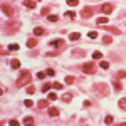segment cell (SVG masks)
Masks as SVG:
<instances>
[{
	"instance_id": "cell-8",
	"label": "cell",
	"mask_w": 126,
	"mask_h": 126,
	"mask_svg": "<svg viewBox=\"0 0 126 126\" xmlns=\"http://www.w3.org/2000/svg\"><path fill=\"white\" fill-rule=\"evenodd\" d=\"M10 67L12 69H19L20 67V61L19 59H12V61H10Z\"/></svg>"
},
{
	"instance_id": "cell-42",
	"label": "cell",
	"mask_w": 126,
	"mask_h": 126,
	"mask_svg": "<svg viewBox=\"0 0 126 126\" xmlns=\"http://www.w3.org/2000/svg\"><path fill=\"white\" fill-rule=\"evenodd\" d=\"M116 126H126V123H121V125H116Z\"/></svg>"
},
{
	"instance_id": "cell-38",
	"label": "cell",
	"mask_w": 126,
	"mask_h": 126,
	"mask_svg": "<svg viewBox=\"0 0 126 126\" xmlns=\"http://www.w3.org/2000/svg\"><path fill=\"white\" fill-rule=\"evenodd\" d=\"M78 3H79L78 0H69L67 2V5H71V7H74V5H78Z\"/></svg>"
},
{
	"instance_id": "cell-13",
	"label": "cell",
	"mask_w": 126,
	"mask_h": 126,
	"mask_svg": "<svg viewBox=\"0 0 126 126\" xmlns=\"http://www.w3.org/2000/svg\"><path fill=\"white\" fill-rule=\"evenodd\" d=\"M49 106V99H42V101H39V108L40 109H44V108Z\"/></svg>"
},
{
	"instance_id": "cell-9",
	"label": "cell",
	"mask_w": 126,
	"mask_h": 126,
	"mask_svg": "<svg viewBox=\"0 0 126 126\" xmlns=\"http://www.w3.org/2000/svg\"><path fill=\"white\" fill-rule=\"evenodd\" d=\"M57 114H59V109H57V108H49V116L54 118V116H57Z\"/></svg>"
},
{
	"instance_id": "cell-40",
	"label": "cell",
	"mask_w": 126,
	"mask_h": 126,
	"mask_svg": "<svg viewBox=\"0 0 126 126\" xmlns=\"http://www.w3.org/2000/svg\"><path fill=\"white\" fill-rule=\"evenodd\" d=\"M24 104H25L27 108H30V106H32V101H30V99H25V103H24Z\"/></svg>"
},
{
	"instance_id": "cell-36",
	"label": "cell",
	"mask_w": 126,
	"mask_h": 126,
	"mask_svg": "<svg viewBox=\"0 0 126 126\" xmlns=\"http://www.w3.org/2000/svg\"><path fill=\"white\" fill-rule=\"evenodd\" d=\"M104 123H106V125H111V123H113V116H106Z\"/></svg>"
},
{
	"instance_id": "cell-17",
	"label": "cell",
	"mask_w": 126,
	"mask_h": 126,
	"mask_svg": "<svg viewBox=\"0 0 126 126\" xmlns=\"http://www.w3.org/2000/svg\"><path fill=\"white\" fill-rule=\"evenodd\" d=\"M50 87H52V84H49V82H46V84L42 86V93H49V91H50Z\"/></svg>"
},
{
	"instance_id": "cell-1",
	"label": "cell",
	"mask_w": 126,
	"mask_h": 126,
	"mask_svg": "<svg viewBox=\"0 0 126 126\" xmlns=\"http://www.w3.org/2000/svg\"><path fill=\"white\" fill-rule=\"evenodd\" d=\"M19 29H20V22L17 19H9L5 22V25H3V30L7 34H15Z\"/></svg>"
},
{
	"instance_id": "cell-39",
	"label": "cell",
	"mask_w": 126,
	"mask_h": 126,
	"mask_svg": "<svg viewBox=\"0 0 126 126\" xmlns=\"http://www.w3.org/2000/svg\"><path fill=\"white\" fill-rule=\"evenodd\" d=\"M46 74H47V76H54L56 72H54V69H47V71H46Z\"/></svg>"
},
{
	"instance_id": "cell-26",
	"label": "cell",
	"mask_w": 126,
	"mask_h": 126,
	"mask_svg": "<svg viewBox=\"0 0 126 126\" xmlns=\"http://www.w3.org/2000/svg\"><path fill=\"white\" fill-rule=\"evenodd\" d=\"M93 59H103V54L101 52H93Z\"/></svg>"
},
{
	"instance_id": "cell-25",
	"label": "cell",
	"mask_w": 126,
	"mask_h": 126,
	"mask_svg": "<svg viewBox=\"0 0 126 126\" xmlns=\"http://www.w3.org/2000/svg\"><path fill=\"white\" fill-rule=\"evenodd\" d=\"M17 49H19V44H10V46H9V50H12V52L17 50Z\"/></svg>"
},
{
	"instance_id": "cell-18",
	"label": "cell",
	"mask_w": 126,
	"mask_h": 126,
	"mask_svg": "<svg viewBox=\"0 0 126 126\" xmlns=\"http://www.w3.org/2000/svg\"><path fill=\"white\" fill-rule=\"evenodd\" d=\"M96 22H97V24H101V25H104V24H108V17H99Z\"/></svg>"
},
{
	"instance_id": "cell-21",
	"label": "cell",
	"mask_w": 126,
	"mask_h": 126,
	"mask_svg": "<svg viewBox=\"0 0 126 126\" xmlns=\"http://www.w3.org/2000/svg\"><path fill=\"white\" fill-rule=\"evenodd\" d=\"M113 86H114V89H116V91H121V89H123V86H121V82H119V81L113 82Z\"/></svg>"
},
{
	"instance_id": "cell-34",
	"label": "cell",
	"mask_w": 126,
	"mask_h": 126,
	"mask_svg": "<svg viewBox=\"0 0 126 126\" xmlns=\"http://www.w3.org/2000/svg\"><path fill=\"white\" fill-rule=\"evenodd\" d=\"M118 78H119V79L126 78V71H119V72H118Z\"/></svg>"
},
{
	"instance_id": "cell-41",
	"label": "cell",
	"mask_w": 126,
	"mask_h": 126,
	"mask_svg": "<svg viewBox=\"0 0 126 126\" xmlns=\"http://www.w3.org/2000/svg\"><path fill=\"white\" fill-rule=\"evenodd\" d=\"M46 78V72H39V74H37V79H44Z\"/></svg>"
},
{
	"instance_id": "cell-16",
	"label": "cell",
	"mask_w": 126,
	"mask_h": 126,
	"mask_svg": "<svg viewBox=\"0 0 126 126\" xmlns=\"http://www.w3.org/2000/svg\"><path fill=\"white\" fill-rule=\"evenodd\" d=\"M24 125H27V126H29V125H34V119H32L30 116H25V118H24Z\"/></svg>"
},
{
	"instance_id": "cell-35",
	"label": "cell",
	"mask_w": 126,
	"mask_h": 126,
	"mask_svg": "<svg viewBox=\"0 0 126 126\" xmlns=\"http://www.w3.org/2000/svg\"><path fill=\"white\" fill-rule=\"evenodd\" d=\"M27 93H29V94H34V93H35V87H34V86H29V87H27Z\"/></svg>"
},
{
	"instance_id": "cell-33",
	"label": "cell",
	"mask_w": 126,
	"mask_h": 126,
	"mask_svg": "<svg viewBox=\"0 0 126 126\" xmlns=\"http://www.w3.org/2000/svg\"><path fill=\"white\" fill-rule=\"evenodd\" d=\"M49 101H54V99H57V96L54 94V93H49V97H47Z\"/></svg>"
},
{
	"instance_id": "cell-24",
	"label": "cell",
	"mask_w": 126,
	"mask_h": 126,
	"mask_svg": "<svg viewBox=\"0 0 126 126\" xmlns=\"http://www.w3.org/2000/svg\"><path fill=\"white\" fill-rule=\"evenodd\" d=\"M72 56H86L84 50H72Z\"/></svg>"
},
{
	"instance_id": "cell-12",
	"label": "cell",
	"mask_w": 126,
	"mask_h": 126,
	"mask_svg": "<svg viewBox=\"0 0 126 126\" xmlns=\"http://www.w3.org/2000/svg\"><path fill=\"white\" fill-rule=\"evenodd\" d=\"M35 46H37V39H29L27 40V47H35Z\"/></svg>"
},
{
	"instance_id": "cell-31",
	"label": "cell",
	"mask_w": 126,
	"mask_h": 126,
	"mask_svg": "<svg viewBox=\"0 0 126 126\" xmlns=\"http://www.w3.org/2000/svg\"><path fill=\"white\" fill-rule=\"evenodd\" d=\"M103 42H104V44H111V42H113V39H111L109 35H106V37L103 39Z\"/></svg>"
},
{
	"instance_id": "cell-4",
	"label": "cell",
	"mask_w": 126,
	"mask_h": 126,
	"mask_svg": "<svg viewBox=\"0 0 126 126\" xmlns=\"http://www.w3.org/2000/svg\"><path fill=\"white\" fill-rule=\"evenodd\" d=\"M2 12H3V14H7L10 19H12V17H14V14H15L14 9H12V5H10V3H5V2L2 3Z\"/></svg>"
},
{
	"instance_id": "cell-28",
	"label": "cell",
	"mask_w": 126,
	"mask_h": 126,
	"mask_svg": "<svg viewBox=\"0 0 126 126\" xmlns=\"http://www.w3.org/2000/svg\"><path fill=\"white\" fill-rule=\"evenodd\" d=\"M9 125H10V126H20V123L17 121V119H10V121H9Z\"/></svg>"
},
{
	"instance_id": "cell-15",
	"label": "cell",
	"mask_w": 126,
	"mask_h": 126,
	"mask_svg": "<svg viewBox=\"0 0 126 126\" xmlns=\"http://www.w3.org/2000/svg\"><path fill=\"white\" fill-rule=\"evenodd\" d=\"M71 99H72V94H69V93H66V94H62V101H64V103H69Z\"/></svg>"
},
{
	"instance_id": "cell-10",
	"label": "cell",
	"mask_w": 126,
	"mask_h": 126,
	"mask_svg": "<svg viewBox=\"0 0 126 126\" xmlns=\"http://www.w3.org/2000/svg\"><path fill=\"white\" fill-rule=\"evenodd\" d=\"M24 5H25L27 9H35V5H37V3H35V2H30V0H25V2H24Z\"/></svg>"
},
{
	"instance_id": "cell-27",
	"label": "cell",
	"mask_w": 126,
	"mask_h": 126,
	"mask_svg": "<svg viewBox=\"0 0 126 126\" xmlns=\"http://www.w3.org/2000/svg\"><path fill=\"white\" fill-rule=\"evenodd\" d=\"M74 81H76V79L72 78V76H67V78H66V84H72Z\"/></svg>"
},
{
	"instance_id": "cell-23",
	"label": "cell",
	"mask_w": 126,
	"mask_h": 126,
	"mask_svg": "<svg viewBox=\"0 0 126 126\" xmlns=\"http://www.w3.org/2000/svg\"><path fill=\"white\" fill-rule=\"evenodd\" d=\"M108 32H113V34H121V32H119V29H116V27H108Z\"/></svg>"
},
{
	"instance_id": "cell-7",
	"label": "cell",
	"mask_w": 126,
	"mask_h": 126,
	"mask_svg": "<svg viewBox=\"0 0 126 126\" xmlns=\"http://www.w3.org/2000/svg\"><path fill=\"white\" fill-rule=\"evenodd\" d=\"M50 46H52V47H56V49H59V47H62V46H64V40H62V39L52 40V42H50Z\"/></svg>"
},
{
	"instance_id": "cell-14",
	"label": "cell",
	"mask_w": 126,
	"mask_h": 126,
	"mask_svg": "<svg viewBox=\"0 0 126 126\" xmlns=\"http://www.w3.org/2000/svg\"><path fill=\"white\" fill-rule=\"evenodd\" d=\"M44 32H46V30L42 29V27H35V29H34V34H35V35H37V37H39V35H42V34H44Z\"/></svg>"
},
{
	"instance_id": "cell-29",
	"label": "cell",
	"mask_w": 126,
	"mask_h": 126,
	"mask_svg": "<svg viewBox=\"0 0 126 126\" xmlns=\"http://www.w3.org/2000/svg\"><path fill=\"white\" fill-rule=\"evenodd\" d=\"M47 19L50 20V22H57V20H59V17H57V15H49Z\"/></svg>"
},
{
	"instance_id": "cell-30",
	"label": "cell",
	"mask_w": 126,
	"mask_h": 126,
	"mask_svg": "<svg viewBox=\"0 0 126 126\" xmlns=\"http://www.w3.org/2000/svg\"><path fill=\"white\" fill-rule=\"evenodd\" d=\"M87 35H89V39H96V37H97V32H87Z\"/></svg>"
},
{
	"instance_id": "cell-20",
	"label": "cell",
	"mask_w": 126,
	"mask_h": 126,
	"mask_svg": "<svg viewBox=\"0 0 126 126\" xmlns=\"http://www.w3.org/2000/svg\"><path fill=\"white\" fill-rule=\"evenodd\" d=\"M99 66H101V69H108V67H109V62H108V61H101Z\"/></svg>"
},
{
	"instance_id": "cell-22",
	"label": "cell",
	"mask_w": 126,
	"mask_h": 126,
	"mask_svg": "<svg viewBox=\"0 0 126 126\" xmlns=\"http://www.w3.org/2000/svg\"><path fill=\"white\" fill-rule=\"evenodd\" d=\"M64 17H67V19H74V17H76V14L69 10V12H66V14H64Z\"/></svg>"
},
{
	"instance_id": "cell-2",
	"label": "cell",
	"mask_w": 126,
	"mask_h": 126,
	"mask_svg": "<svg viewBox=\"0 0 126 126\" xmlns=\"http://www.w3.org/2000/svg\"><path fill=\"white\" fill-rule=\"evenodd\" d=\"M30 79H32V76H30V72H29V71H24V72H20L19 79H17V86H19V87L27 86V84L30 82Z\"/></svg>"
},
{
	"instance_id": "cell-43",
	"label": "cell",
	"mask_w": 126,
	"mask_h": 126,
	"mask_svg": "<svg viewBox=\"0 0 126 126\" xmlns=\"http://www.w3.org/2000/svg\"><path fill=\"white\" fill-rule=\"evenodd\" d=\"M29 126H34V125H29Z\"/></svg>"
},
{
	"instance_id": "cell-3",
	"label": "cell",
	"mask_w": 126,
	"mask_h": 126,
	"mask_svg": "<svg viewBox=\"0 0 126 126\" xmlns=\"http://www.w3.org/2000/svg\"><path fill=\"white\" fill-rule=\"evenodd\" d=\"M82 71H84L86 74H96L97 67H96V64H94V62H87V64L82 66Z\"/></svg>"
},
{
	"instance_id": "cell-37",
	"label": "cell",
	"mask_w": 126,
	"mask_h": 126,
	"mask_svg": "<svg viewBox=\"0 0 126 126\" xmlns=\"http://www.w3.org/2000/svg\"><path fill=\"white\" fill-rule=\"evenodd\" d=\"M49 12H50V9L49 7H44L42 9V15H49Z\"/></svg>"
},
{
	"instance_id": "cell-19",
	"label": "cell",
	"mask_w": 126,
	"mask_h": 126,
	"mask_svg": "<svg viewBox=\"0 0 126 126\" xmlns=\"http://www.w3.org/2000/svg\"><path fill=\"white\" fill-rule=\"evenodd\" d=\"M118 104H119V108H121V109H126V97L119 99V103H118Z\"/></svg>"
},
{
	"instance_id": "cell-5",
	"label": "cell",
	"mask_w": 126,
	"mask_h": 126,
	"mask_svg": "<svg viewBox=\"0 0 126 126\" xmlns=\"http://www.w3.org/2000/svg\"><path fill=\"white\" fill-rule=\"evenodd\" d=\"M113 9H114V5H113V3H103V5H101V10H103L104 14H111Z\"/></svg>"
},
{
	"instance_id": "cell-6",
	"label": "cell",
	"mask_w": 126,
	"mask_h": 126,
	"mask_svg": "<svg viewBox=\"0 0 126 126\" xmlns=\"http://www.w3.org/2000/svg\"><path fill=\"white\" fill-rule=\"evenodd\" d=\"M91 15H93V9H91V7L82 9V12H81V17H82V19H89Z\"/></svg>"
},
{
	"instance_id": "cell-11",
	"label": "cell",
	"mask_w": 126,
	"mask_h": 126,
	"mask_svg": "<svg viewBox=\"0 0 126 126\" xmlns=\"http://www.w3.org/2000/svg\"><path fill=\"white\" fill-rule=\"evenodd\" d=\"M69 39L71 40H79L81 39V34H79V32H72V34L69 35Z\"/></svg>"
},
{
	"instance_id": "cell-32",
	"label": "cell",
	"mask_w": 126,
	"mask_h": 126,
	"mask_svg": "<svg viewBox=\"0 0 126 126\" xmlns=\"http://www.w3.org/2000/svg\"><path fill=\"white\" fill-rule=\"evenodd\" d=\"M52 87H54V89H62V84H61V82H54V84H52Z\"/></svg>"
}]
</instances>
